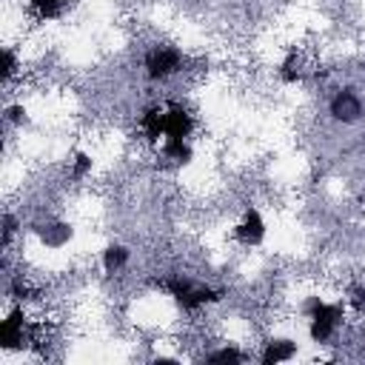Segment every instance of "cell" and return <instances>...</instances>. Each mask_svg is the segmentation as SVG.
<instances>
[{"instance_id":"cell-2","label":"cell","mask_w":365,"mask_h":365,"mask_svg":"<svg viewBox=\"0 0 365 365\" xmlns=\"http://www.w3.org/2000/svg\"><path fill=\"white\" fill-rule=\"evenodd\" d=\"M182 63H185V57L177 48H151L145 54V74L151 80H163V77L180 71Z\"/></svg>"},{"instance_id":"cell-20","label":"cell","mask_w":365,"mask_h":365,"mask_svg":"<svg viewBox=\"0 0 365 365\" xmlns=\"http://www.w3.org/2000/svg\"><path fill=\"white\" fill-rule=\"evenodd\" d=\"M3 74L6 77L14 74V51L11 48H3Z\"/></svg>"},{"instance_id":"cell-15","label":"cell","mask_w":365,"mask_h":365,"mask_svg":"<svg viewBox=\"0 0 365 365\" xmlns=\"http://www.w3.org/2000/svg\"><path fill=\"white\" fill-rule=\"evenodd\" d=\"M205 359H208V362H242L245 356H242V351H237V348H220V351L208 354Z\"/></svg>"},{"instance_id":"cell-12","label":"cell","mask_w":365,"mask_h":365,"mask_svg":"<svg viewBox=\"0 0 365 365\" xmlns=\"http://www.w3.org/2000/svg\"><path fill=\"white\" fill-rule=\"evenodd\" d=\"M40 237L48 242V245H63V242H68L71 240V225H63V222H57V225H48V228H40Z\"/></svg>"},{"instance_id":"cell-19","label":"cell","mask_w":365,"mask_h":365,"mask_svg":"<svg viewBox=\"0 0 365 365\" xmlns=\"http://www.w3.org/2000/svg\"><path fill=\"white\" fill-rule=\"evenodd\" d=\"M351 305L359 314H365V288L362 285H351Z\"/></svg>"},{"instance_id":"cell-13","label":"cell","mask_w":365,"mask_h":365,"mask_svg":"<svg viewBox=\"0 0 365 365\" xmlns=\"http://www.w3.org/2000/svg\"><path fill=\"white\" fill-rule=\"evenodd\" d=\"M66 3H71V0H31V9L37 11L40 20H54Z\"/></svg>"},{"instance_id":"cell-9","label":"cell","mask_w":365,"mask_h":365,"mask_svg":"<svg viewBox=\"0 0 365 365\" xmlns=\"http://www.w3.org/2000/svg\"><path fill=\"white\" fill-rule=\"evenodd\" d=\"M297 354V342L291 339H271L262 351V365H277V362H285Z\"/></svg>"},{"instance_id":"cell-17","label":"cell","mask_w":365,"mask_h":365,"mask_svg":"<svg viewBox=\"0 0 365 365\" xmlns=\"http://www.w3.org/2000/svg\"><path fill=\"white\" fill-rule=\"evenodd\" d=\"M279 74H282V80H285V83H297V80H299V71L294 68V54H291V57H288V60L282 63Z\"/></svg>"},{"instance_id":"cell-14","label":"cell","mask_w":365,"mask_h":365,"mask_svg":"<svg viewBox=\"0 0 365 365\" xmlns=\"http://www.w3.org/2000/svg\"><path fill=\"white\" fill-rule=\"evenodd\" d=\"M191 285H194V282H191L188 277H180V274H174V277L163 279V288H165V291H168L174 299H180V297H182V294H185Z\"/></svg>"},{"instance_id":"cell-22","label":"cell","mask_w":365,"mask_h":365,"mask_svg":"<svg viewBox=\"0 0 365 365\" xmlns=\"http://www.w3.org/2000/svg\"><path fill=\"white\" fill-rule=\"evenodd\" d=\"M11 231H14V217H6V234H3V242L11 240Z\"/></svg>"},{"instance_id":"cell-18","label":"cell","mask_w":365,"mask_h":365,"mask_svg":"<svg viewBox=\"0 0 365 365\" xmlns=\"http://www.w3.org/2000/svg\"><path fill=\"white\" fill-rule=\"evenodd\" d=\"M31 294H34V291H31V288L23 282V277H17V279L11 282V297H14V299H29Z\"/></svg>"},{"instance_id":"cell-8","label":"cell","mask_w":365,"mask_h":365,"mask_svg":"<svg viewBox=\"0 0 365 365\" xmlns=\"http://www.w3.org/2000/svg\"><path fill=\"white\" fill-rule=\"evenodd\" d=\"M140 125H143V131H145V137L151 140V143H157L160 137H165V111L163 108H145L143 111V117H140Z\"/></svg>"},{"instance_id":"cell-3","label":"cell","mask_w":365,"mask_h":365,"mask_svg":"<svg viewBox=\"0 0 365 365\" xmlns=\"http://www.w3.org/2000/svg\"><path fill=\"white\" fill-rule=\"evenodd\" d=\"M331 114H334V120H342V123H356L362 117V103L354 94V88H342V91L334 94Z\"/></svg>"},{"instance_id":"cell-21","label":"cell","mask_w":365,"mask_h":365,"mask_svg":"<svg viewBox=\"0 0 365 365\" xmlns=\"http://www.w3.org/2000/svg\"><path fill=\"white\" fill-rule=\"evenodd\" d=\"M6 117H9V120H11V123H17V125H20V123H26V120H29V117H26V108H23V106H11V108H9V111H6Z\"/></svg>"},{"instance_id":"cell-1","label":"cell","mask_w":365,"mask_h":365,"mask_svg":"<svg viewBox=\"0 0 365 365\" xmlns=\"http://www.w3.org/2000/svg\"><path fill=\"white\" fill-rule=\"evenodd\" d=\"M302 311H305V317H311L308 334L314 342H328L334 336V331L342 325V305L339 302H322L319 297H311V299H305Z\"/></svg>"},{"instance_id":"cell-10","label":"cell","mask_w":365,"mask_h":365,"mask_svg":"<svg viewBox=\"0 0 365 365\" xmlns=\"http://www.w3.org/2000/svg\"><path fill=\"white\" fill-rule=\"evenodd\" d=\"M128 248L125 245H108L106 251H103V268L108 271V274H114V271H120L125 262H128Z\"/></svg>"},{"instance_id":"cell-7","label":"cell","mask_w":365,"mask_h":365,"mask_svg":"<svg viewBox=\"0 0 365 365\" xmlns=\"http://www.w3.org/2000/svg\"><path fill=\"white\" fill-rule=\"evenodd\" d=\"M222 297V291H214V288H205V285H191L177 302L185 308V311H194V308H200V305H205V302H217Z\"/></svg>"},{"instance_id":"cell-16","label":"cell","mask_w":365,"mask_h":365,"mask_svg":"<svg viewBox=\"0 0 365 365\" xmlns=\"http://www.w3.org/2000/svg\"><path fill=\"white\" fill-rule=\"evenodd\" d=\"M88 168H91V157H88V154H83V151H77V157H74V171H71V177H74V180H83V177L88 174Z\"/></svg>"},{"instance_id":"cell-4","label":"cell","mask_w":365,"mask_h":365,"mask_svg":"<svg viewBox=\"0 0 365 365\" xmlns=\"http://www.w3.org/2000/svg\"><path fill=\"white\" fill-rule=\"evenodd\" d=\"M234 237H237L240 242H245V245L262 242V237H265V222H262V217H259L257 208H248V211H245L242 222L234 228Z\"/></svg>"},{"instance_id":"cell-11","label":"cell","mask_w":365,"mask_h":365,"mask_svg":"<svg viewBox=\"0 0 365 365\" xmlns=\"http://www.w3.org/2000/svg\"><path fill=\"white\" fill-rule=\"evenodd\" d=\"M163 154L171 157V160H177V163H188V160H191V148H188V143L180 140V137H165Z\"/></svg>"},{"instance_id":"cell-5","label":"cell","mask_w":365,"mask_h":365,"mask_svg":"<svg viewBox=\"0 0 365 365\" xmlns=\"http://www.w3.org/2000/svg\"><path fill=\"white\" fill-rule=\"evenodd\" d=\"M23 331H26V317H23V308H14L3 322H0V345L3 348H20L23 342Z\"/></svg>"},{"instance_id":"cell-6","label":"cell","mask_w":365,"mask_h":365,"mask_svg":"<svg viewBox=\"0 0 365 365\" xmlns=\"http://www.w3.org/2000/svg\"><path fill=\"white\" fill-rule=\"evenodd\" d=\"M191 125H194V120H191V114H188L185 108L171 106V108L165 111V137H180V140H185V137L191 134Z\"/></svg>"}]
</instances>
